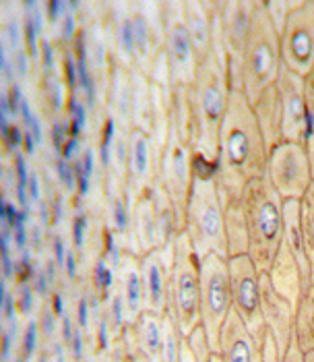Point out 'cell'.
Segmentation results:
<instances>
[{"label": "cell", "instance_id": "cell-1", "mask_svg": "<svg viewBox=\"0 0 314 362\" xmlns=\"http://www.w3.org/2000/svg\"><path fill=\"white\" fill-rule=\"evenodd\" d=\"M267 158L269 151L258 131L250 102L242 91H231L217 139L215 185L219 197L242 199L253 180L265 178Z\"/></svg>", "mask_w": 314, "mask_h": 362}, {"label": "cell", "instance_id": "cell-2", "mask_svg": "<svg viewBox=\"0 0 314 362\" xmlns=\"http://www.w3.org/2000/svg\"><path fill=\"white\" fill-rule=\"evenodd\" d=\"M228 64L226 58L217 52H209L205 60L199 62L197 77L191 85L193 98V156L197 174H215L217 162V139L224 116L229 104Z\"/></svg>", "mask_w": 314, "mask_h": 362}, {"label": "cell", "instance_id": "cell-3", "mask_svg": "<svg viewBox=\"0 0 314 362\" xmlns=\"http://www.w3.org/2000/svg\"><path fill=\"white\" fill-rule=\"evenodd\" d=\"M242 203L248 232L246 255L258 274H267L284 243V199L267 178H257L246 187Z\"/></svg>", "mask_w": 314, "mask_h": 362}, {"label": "cell", "instance_id": "cell-4", "mask_svg": "<svg viewBox=\"0 0 314 362\" xmlns=\"http://www.w3.org/2000/svg\"><path fill=\"white\" fill-rule=\"evenodd\" d=\"M182 232L188 236L199 261L207 255H217V257L229 259L224 207L217 193L215 174L195 176L191 197L186 203V211H184Z\"/></svg>", "mask_w": 314, "mask_h": 362}, {"label": "cell", "instance_id": "cell-5", "mask_svg": "<svg viewBox=\"0 0 314 362\" xmlns=\"http://www.w3.org/2000/svg\"><path fill=\"white\" fill-rule=\"evenodd\" d=\"M282 66L279 33L267 15L265 0H257V11L242 60V93L250 104H255L269 87L275 85Z\"/></svg>", "mask_w": 314, "mask_h": 362}, {"label": "cell", "instance_id": "cell-6", "mask_svg": "<svg viewBox=\"0 0 314 362\" xmlns=\"http://www.w3.org/2000/svg\"><path fill=\"white\" fill-rule=\"evenodd\" d=\"M166 315L184 337L200 325V261L184 232L174 240V265Z\"/></svg>", "mask_w": 314, "mask_h": 362}, {"label": "cell", "instance_id": "cell-7", "mask_svg": "<svg viewBox=\"0 0 314 362\" xmlns=\"http://www.w3.org/2000/svg\"><path fill=\"white\" fill-rule=\"evenodd\" d=\"M231 313V281L228 259L207 255L200 259V325L213 354H219L222 327Z\"/></svg>", "mask_w": 314, "mask_h": 362}, {"label": "cell", "instance_id": "cell-8", "mask_svg": "<svg viewBox=\"0 0 314 362\" xmlns=\"http://www.w3.org/2000/svg\"><path fill=\"white\" fill-rule=\"evenodd\" d=\"M195 176H197V168H195L193 147L191 143L180 139L170 127V135L159 158L157 182L166 191V195L170 197L178 222H180V230H184V211H186V203L191 197Z\"/></svg>", "mask_w": 314, "mask_h": 362}, {"label": "cell", "instance_id": "cell-9", "mask_svg": "<svg viewBox=\"0 0 314 362\" xmlns=\"http://www.w3.org/2000/svg\"><path fill=\"white\" fill-rule=\"evenodd\" d=\"M164 19V56L170 66L171 85H193L200 60L184 21V0H166Z\"/></svg>", "mask_w": 314, "mask_h": 362}, {"label": "cell", "instance_id": "cell-10", "mask_svg": "<svg viewBox=\"0 0 314 362\" xmlns=\"http://www.w3.org/2000/svg\"><path fill=\"white\" fill-rule=\"evenodd\" d=\"M282 64L306 77L314 69V0H294V8L279 33Z\"/></svg>", "mask_w": 314, "mask_h": 362}, {"label": "cell", "instance_id": "cell-11", "mask_svg": "<svg viewBox=\"0 0 314 362\" xmlns=\"http://www.w3.org/2000/svg\"><path fill=\"white\" fill-rule=\"evenodd\" d=\"M265 178L282 199H302L313 187L306 145L284 141L271 149Z\"/></svg>", "mask_w": 314, "mask_h": 362}, {"label": "cell", "instance_id": "cell-12", "mask_svg": "<svg viewBox=\"0 0 314 362\" xmlns=\"http://www.w3.org/2000/svg\"><path fill=\"white\" fill-rule=\"evenodd\" d=\"M257 11V0H222V40L231 91H242V60Z\"/></svg>", "mask_w": 314, "mask_h": 362}, {"label": "cell", "instance_id": "cell-13", "mask_svg": "<svg viewBox=\"0 0 314 362\" xmlns=\"http://www.w3.org/2000/svg\"><path fill=\"white\" fill-rule=\"evenodd\" d=\"M229 281H231V308L246 325V329L255 335L258 344L267 334L262 310H260V286L258 272L248 255L229 257Z\"/></svg>", "mask_w": 314, "mask_h": 362}, {"label": "cell", "instance_id": "cell-14", "mask_svg": "<svg viewBox=\"0 0 314 362\" xmlns=\"http://www.w3.org/2000/svg\"><path fill=\"white\" fill-rule=\"evenodd\" d=\"M166 2H131L135 69L149 75L164 52Z\"/></svg>", "mask_w": 314, "mask_h": 362}, {"label": "cell", "instance_id": "cell-15", "mask_svg": "<svg viewBox=\"0 0 314 362\" xmlns=\"http://www.w3.org/2000/svg\"><path fill=\"white\" fill-rule=\"evenodd\" d=\"M157 174H159V153L153 141L143 131L133 129L128 135L126 176H124V189L128 201H135L137 197L151 193L157 187Z\"/></svg>", "mask_w": 314, "mask_h": 362}, {"label": "cell", "instance_id": "cell-16", "mask_svg": "<svg viewBox=\"0 0 314 362\" xmlns=\"http://www.w3.org/2000/svg\"><path fill=\"white\" fill-rule=\"evenodd\" d=\"M139 263H141V279H143L145 313L166 315L171 265H174V243L145 252L139 257Z\"/></svg>", "mask_w": 314, "mask_h": 362}, {"label": "cell", "instance_id": "cell-17", "mask_svg": "<svg viewBox=\"0 0 314 362\" xmlns=\"http://www.w3.org/2000/svg\"><path fill=\"white\" fill-rule=\"evenodd\" d=\"M275 89H277L279 104H282L284 141L306 145L308 112H306V98H304V77L282 66L279 77L275 81Z\"/></svg>", "mask_w": 314, "mask_h": 362}, {"label": "cell", "instance_id": "cell-18", "mask_svg": "<svg viewBox=\"0 0 314 362\" xmlns=\"http://www.w3.org/2000/svg\"><path fill=\"white\" fill-rule=\"evenodd\" d=\"M260 286V310L265 319V327L275 337L279 350L286 354L289 344L294 341V323H296V308L271 286L267 274H258Z\"/></svg>", "mask_w": 314, "mask_h": 362}, {"label": "cell", "instance_id": "cell-19", "mask_svg": "<svg viewBox=\"0 0 314 362\" xmlns=\"http://www.w3.org/2000/svg\"><path fill=\"white\" fill-rule=\"evenodd\" d=\"M116 303L126 325H133L145 313L141 263L133 252H124L116 263Z\"/></svg>", "mask_w": 314, "mask_h": 362}, {"label": "cell", "instance_id": "cell-20", "mask_svg": "<svg viewBox=\"0 0 314 362\" xmlns=\"http://www.w3.org/2000/svg\"><path fill=\"white\" fill-rule=\"evenodd\" d=\"M162 247L159 223L153 191L131 201V232H128V252L141 257L145 252Z\"/></svg>", "mask_w": 314, "mask_h": 362}, {"label": "cell", "instance_id": "cell-21", "mask_svg": "<svg viewBox=\"0 0 314 362\" xmlns=\"http://www.w3.org/2000/svg\"><path fill=\"white\" fill-rule=\"evenodd\" d=\"M217 356L222 362H262V350L258 339L246 329L234 308L222 327Z\"/></svg>", "mask_w": 314, "mask_h": 362}, {"label": "cell", "instance_id": "cell-22", "mask_svg": "<svg viewBox=\"0 0 314 362\" xmlns=\"http://www.w3.org/2000/svg\"><path fill=\"white\" fill-rule=\"evenodd\" d=\"M267 276L271 279V286L286 298L291 307H298L302 294L306 292V288L310 286L308 276L302 272L300 263L296 261V257L289 252L286 245L282 243L279 251L275 255L271 269L267 272Z\"/></svg>", "mask_w": 314, "mask_h": 362}, {"label": "cell", "instance_id": "cell-23", "mask_svg": "<svg viewBox=\"0 0 314 362\" xmlns=\"http://www.w3.org/2000/svg\"><path fill=\"white\" fill-rule=\"evenodd\" d=\"M112 13L106 28V46L112 52L116 66L133 69L135 66V42H133V21H131V2L110 4Z\"/></svg>", "mask_w": 314, "mask_h": 362}, {"label": "cell", "instance_id": "cell-24", "mask_svg": "<svg viewBox=\"0 0 314 362\" xmlns=\"http://www.w3.org/2000/svg\"><path fill=\"white\" fill-rule=\"evenodd\" d=\"M250 106L255 112V120H257L267 151L275 149L279 143H284V118H282V104H279L275 85L269 87Z\"/></svg>", "mask_w": 314, "mask_h": 362}, {"label": "cell", "instance_id": "cell-25", "mask_svg": "<svg viewBox=\"0 0 314 362\" xmlns=\"http://www.w3.org/2000/svg\"><path fill=\"white\" fill-rule=\"evenodd\" d=\"M215 4L217 0H184V21H186V28H188L199 60H205L211 52Z\"/></svg>", "mask_w": 314, "mask_h": 362}, {"label": "cell", "instance_id": "cell-26", "mask_svg": "<svg viewBox=\"0 0 314 362\" xmlns=\"http://www.w3.org/2000/svg\"><path fill=\"white\" fill-rule=\"evenodd\" d=\"M137 354L147 362H162L164 341V315L143 313L133 325H128Z\"/></svg>", "mask_w": 314, "mask_h": 362}, {"label": "cell", "instance_id": "cell-27", "mask_svg": "<svg viewBox=\"0 0 314 362\" xmlns=\"http://www.w3.org/2000/svg\"><path fill=\"white\" fill-rule=\"evenodd\" d=\"M110 108H112L116 129L131 133L133 131V75H131V69L114 66Z\"/></svg>", "mask_w": 314, "mask_h": 362}, {"label": "cell", "instance_id": "cell-28", "mask_svg": "<svg viewBox=\"0 0 314 362\" xmlns=\"http://www.w3.org/2000/svg\"><path fill=\"white\" fill-rule=\"evenodd\" d=\"M222 207H224V222H226L228 255L229 257L246 255L248 252V232H246V216H244L242 199H222Z\"/></svg>", "mask_w": 314, "mask_h": 362}, {"label": "cell", "instance_id": "cell-29", "mask_svg": "<svg viewBox=\"0 0 314 362\" xmlns=\"http://www.w3.org/2000/svg\"><path fill=\"white\" fill-rule=\"evenodd\" d=\"M133 75V129H139L151 135V118H153V83L149 75L139 69H131Z\"/></svg>", "mask_w": 314, "mask_h": 362}, {"label": "cell", "instance_id": "cell-30", "mask_svg": "<svg viewBox=\"0 0 314 362\" xmlns=\"http://www.w3.org/2000/svg\"><path fill=\"white\" fill-rule=\"evenodd\" d=\"M294 341L304 354L314 352V284L306 288L296 307Z\"/></svg>", "mask_w": 314, "mask_h": 362}, {"label": "cell", "instance_id": "cell-31", "mask_svg": "<svg viewBox=\"0 0 314 362\" xmlns=\"http://www.w3.org/2000/svg\"><path fill=\"white\" fill-rule=\"evenodd\" d=\"M302 209V236H304V251L310 265V284H314V187L300 199Z\"/></svg>", "mask_w": 314, "mask_h": 362}, {"label": "cell", "instance_id": "cell-32", "mask_svg": "<svg viewBox=\"0 0 314 362\" xmlns=\"http://www.w3.org/2000/svg\"><path fill=\"white\" fill-rule=\"evenodd\" d=\"M184 335L178 332L176 323L164 315V341H162V362H180V348Z\"/></svg>", "mask_w": 314, "mask_h": 362}, {"label": "cell", "instance_id": "cell-33", "mask_svg": "<svg viewBox=\"0 0 314 362\" xmlns=\"http://www.w3.org/2000/svg\"><path fill=\"white\" fill-rule=\"evenodd\" d=\"M188 346H191V352L195 354L197 362H209L213 356V350H211V344H209V337L205 334L203 325H199L197 329H193V334L186 337Z\"/></svg>", "mask_w": 314, "mask_h": 362}, {"label": "cell", "instance_id": "cell-34", "mask_svg": "<svg viewBox=\"0 0 314 362\" xmlns=\"http://www.w3.org/2000/svg\"><path fill=\"white\" fill-rule=\"evenodd\" d=\"M265 8H267V15H269L275 31L282 33V29L287 21V15L294 8V0H267Z\"/></svg>", "mask_w": 314, "mask_h": 362}, {"label": "cell", "instance_id": "cell-35", "mask_svg": "<svg viewBox=\"0 0 314 362\" xmlns=\"http://www.w3.org/2000/svg\"><path fill=\"white\" fill-rule=\"evenodd\" d=\"M260 350H262V362H284L286 354L279 350L275 337L269 334V329H267V334H265L262 341H260Z\"/></svg>", "mask_w": 314, "mask_h": 362}, {"label": "cell", "instance_id": "cell-36", "mask_svg": "<svg viewBox=\"0 0 314 362\" xmlns=\"http://www.w3.org/2000/svg\"><path fill=\"white\" fill-rule=\"evenodd\" d=\"M304 98L308 112V135H314V69L304 77Z\"/></svg>", "mask_w": 314, "mask_h": 362}, {"label": "cell", "instance_id": "cell-37", "mask_svg": "<svg viewBox=\"0 0 314 362\" xmlns=\"http://www.w3.org/2000/svg\"><path fill=\"white\" fill-rule=\"evenodd\" d=\"M284 362H304V352L296 346V341L289 344L286 356H284Z\"/></svg>", "mask_w": 314, "mask_h": 362}, {"label": "cell", "instance_id": "cell-38", "mask_svg": "<svg viewBox=\"0 0 314 362\" xmlns=\"http://www.w3.org/2000/svg\"><path fill=\"white\" fill-rule=\"evenodd\" d=\"M180 362H197L195 354L191 352V346H188L186 337L182 339V348H180Z\"/></svg>", "mask_w": 314, "mask_h": 362}, {"label": "cell", "instance_id": "cell-39", "mask_svg": "<svg viewBox=\"0 0 314 362\" xmlns=\"http://www.w3.org/2000/svg\"><path fill=\"white\" fill-rule=\"evenodd\" d=\"M306 153H308V162H310V174H313V187H314V135L310 133L306 139Z\"/></svg>", "mask_w": 314, "mask_h": 362}, {"label": "cell", "instance_id": "cell-40", "mask_svg": "<svg viewBox=\"0 0 314 362\" xmlns=\"http://www.w3.org/2000/svg\"><path fill=\"white\" fill-rule=\"evenodd\" d=\"M304 362H314V352H308V354H304Z\"/></svg>", "mask_w": 314, "mask_h": 362}, {"label": "cell", "instance_id": "cell-41", "mask_svg": "<svg viewBox=\"0 0 314 362\" xmlns=\"http://www.w3.org/2000/svg\"><path fill=\"white\" fill-rule=\"evenodd\" d=\"M209 362H222V358H219L217 354H213V356H211V361H209Z\"/></svg>", "mask_w": 314, "mask_h": 362}]
</instances>
